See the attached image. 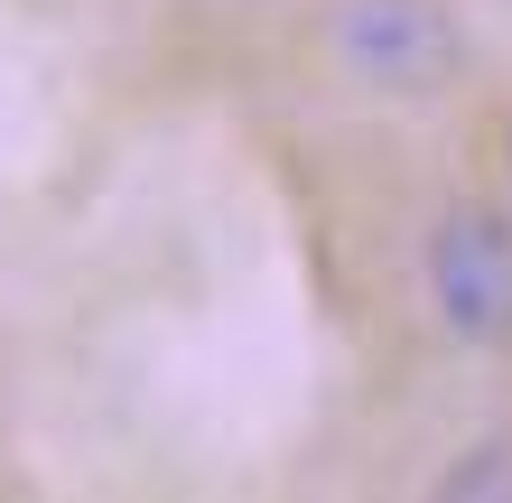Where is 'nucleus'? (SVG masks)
<instances>
[{
	"label": "nucleus",
	"instance_id": "nucleus-1",
	"mask_svg": "<svg viewBox=\"0 0 512 503\" xmlns=\"http://www.w3.org/2000/svg\"><path fill=\"white\" fill-rule=\"evenodd\" d=\"M429 308L457 345H512V215L503 205H447L429 224Z\"/></svg>",
	"mask_w": 512,
	"mask_h": 503
},
{
	"label": "nucleus",
	"instance_id": "nucleus-2",
	"mask_svg": "<svg viewBox=\"0 0 512 503\" xmlns=\"http://www.w3.org/2000/svg\"><path fill=\"white\" fill-rule=\"evenodd\" d=\"M336 47L345 66L373 84V94H438L447 75H457V28H447L438 0H345L336 10Z\"/></svg>",
	"mask_w": 512,
	"mask_h": 503
}]
</instances>
